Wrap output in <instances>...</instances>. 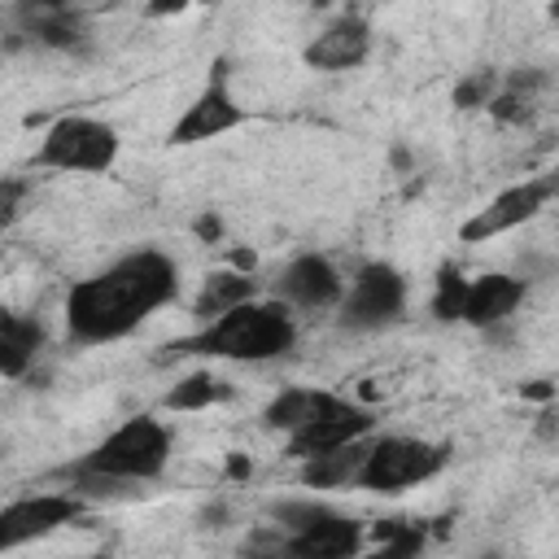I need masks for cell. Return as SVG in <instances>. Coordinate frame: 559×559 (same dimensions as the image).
I'll return each instance as SVG.
<instances>
[{"instance_id": "1", "label": "cell", "mask_w": 559, "mask_h": 559, "mask_svg": "<svg viewBox=\"0 0 559 559\" xmlns=\"http://www.w3.org/2000/svg\"><path fill=\"white\" fill-rule=\"evenodd\" d=\"M175 297L179 262L162 249H135L66 293V332L79 345H109L131 336Z\"/></svg>"}, {"instance_id": "2", "label": "cell", "mask_w": 559, "mask_h": 559, "mask_svg": "<svg viewBox=\"0 0 559 559\" xmlns=\"http://www.w3.org/2000/svg\"><path fill=\"white\" fill-rule=\"evenodd\" d=\"M297 345V314L275 297H253L210 323H201L192 336L170 345L175 354H201L223 362H271L284 358Z\"/></svg>"}, {"instance_id": "3", "label": "cell", "mask_w": 559, "mask_h": 559, "mask_svg": "<svg viewBox=\"0 0 559 559\" xmlns=\"http://www.w3.org/2000/svg\"><path fill=\"white\" fill-rule=\"evenodd\" d=\"M170 454H175L170 428L157 415H131L127 424H118L114 432H105L70 467L92 472V476H105L114 485H144V480H157L170 467Z\"/></svg>"}, {"instance_id": "4", "label": "cell", "mask_w": 559, "mask_h": 559, "mask_svg": "<svg viewBox=\"0 0 559 559\" xmlns=\"http://www.w3.org/2000/svg\"><path fill=\"white\" fill-rule=\"evenodd\" d=\"M122 153L118 131L105 118L92 114H61L57 122H48V131L35 144L31 166L39 170H61V175H105L114 170Z\"/></svg>"}, {"instance_id": "5", "label": "cell", "mask_w": 559, "mask_h": 559, "mask_svg": "<svg viewBox=\"0 0 559 559\" xmlns=\"http://www.w3.org/2000/svg\"><path fill=\"white\" fill-rule=\"evenodd\" d=\"M450 467V445L445 441H424V437H371L367 459L358 467V489L371 493H402L411 485H424Z\"/></svg>"}, {"instance_id": "6", "label": "cell", "mask_w": 559, "mask_h": 559, "mask_svg": "<svg viewBox=\"0 0 559 559\" xmlns=\"http://www.w3.org/2000/svg\"><path fill=\"white\" fill-rule=\"evenodd\" d=\"M406 275L389 262H362L354 271V280L345 284L341 293V306H336V323L349 328V332H380L389 323L402 319L406 310Z\"/></svg>"}, {"instance_id": "7", "label": "cell", "mask_w": 559, "mask_h": 559, "mask_svg": "<svg viewBox=\"0 0 559 559\" xmlns=\"http://www.w3.org/2000/svg\"><path fill=\"white\" fill-rule=\"evenodd\" d=\"M371 428H376V411L371 406L349 402L341 393H328L323 406L314 411V419L284 437V454L306 463V459L332 454V450H341V445H349L358 437H371Z\"/></svg>"}, {"instance_id": "8", "label": "cell", "mask_w": 559, "mask_h": 559, "mask_svg": "<svg viewBox=\"0 0 559 559\" xmlns=\"http://www.w3.org/2000/svg\"><path fill=\"white\" fill-rule=\"evenodd\" d=\"M550 197H555V179H550V175L511 183V188H502L493 201H485V205L459 227V240H463V245H485V240H493V236H507V231L533 223V218L550 205Z\"/></svg>"}, {"instance_id": "9", "label": "cell", "mask_w": 559, "mask_h": 559, "mask_svg": "<svg viewBox=\"0 0 559 559\" xmlns=\"http://www.w3.org/2000/svg\"><path fill=\"white\" fill-rule=\"evenodd\" d=\"M87 502L74 498L70 489L66 493H26V498H13L0 507V555L17 550V546H31L74 520H83Z\"/></svg>"}, {"instance_id": "10", "label": "cell", "mask_w": 559, "mask_h": 559, "mask_svg": "<svg viewBox=\"0 0 559 559\" xmlns=\"http://www.w3.org/2000/svg\"><path fill=\"white\" fill-rule=\"evenodd\" d=\"M236 127H245V105H236V96L227 87V61H214V79L197 92V100L183 109V118L170 127L166 140L170 144H205Z\"/></svg>"}, {"instance_id": "11", "label": "cell", "mask_w": 559, "mask_h": 559, "mask_svg": "<svg viewBox=\"0 0 559 559\" xmlns=\"http://www.w3.org/2000/svg\"><path fill=\"white\" fill-rule=\"evenodd\" d=\"M341 293H345V275L323 253H297L275 280V301H284L288 310H306V314L336 310Z\"/></svg>"}, {"instance_id": "12", "label": "cell", "mask_w": 559, "mask_h": 559, "mask_svg": "<svg viewBox=\"0 0 559 559\" xmlns=\"http://www.w3.org/2000/svg\"><path fill=\"white\" fill-rule=\"evenodd\" d=\"M367 546V524L323 507L306 528L284 533V559H354Z\"/></svg>"}, {"instance_id": "13", "label": "cell", "mask_w": 559, "mask_h": 559, "mask_svg": "<svg viewBox=\"0 0 559 559\" xmlns=\"http://www.w3.org/2000/svg\"><path fill=\"white\" fill-rule=\"evenodd\" d=\"M306 66H314V70H328V74H336V70H358L367 57H371V22L362 17V13H341V17H332L310 44H306Z\"/></svg>"}, {"instance_id": "14", "label": "cell", "mask_w": 559, "mask_h": 559, "mask_svg": "<svg viewBox=\"0 0 559 559\" xmlns=\"http://www.w3.org/2000/svg\"><path fill=\"white\" fill-rule=\"evenodd\" d=\"M524 297H528V280L507 275V271H485V275L467 280L463 306H459V323L498 328V323H507V319L520 310Z\"/></svg>"}, {"instance_id": "15", "label": "cell", "mask_w": 559, "mask_h": 559, "mask_svg": "<svg viewBox=\"0 0 559 559\" xmlns=\"http://www.w3.org/2000/svg\"><path fill=\"white\" fill-rule=\"evenodd\" d=\"M17 22H22V35L31 44H44L57 52H74L92 39L83 9H70V4H22Z\"/></svg>"}, {"instance_id": "16", "label": "cell", "mask_w": 559, "mask_h": 559, "mask_svg": "<svg viewBox=\"0 0 559 559\" xmlns=\"http://www.w3.org/2000/svg\"><path fill=\"white\" fill-rule=\"evenodd\" d=\"M44 341H48V332H44V323L35 314L0 306V376L4 380H22L35 367Z\"/></svg>"}, {"instance_id": "17", "label": "cell", "mask_w": 559, "mask_h": 559, "mask_svg": "<svg viewBox=\"0 0 559 559\" xmlns=\"http://www.w3.org/2000/svg\"><path fill=\"white\" fill-rule=\"evenodd\" d=\"M253 297H258V280L253 275L231 271V266H218V271L205 275V284H201V293L192 301V319L197 323H210V319H218V314H227V310H236V306H245Z\"/></svg>"}, {"instance_id": "18", "label": "cell", "mask_w": 559, "mask_h": 559, "mask_svg": "<svg viewBox=\"0 0 559 559\" xmlns=\"http://www.w3.org/2000/svg\"><path fill=\"white\" fill-rule=\"evenodd\" d=\"M550 83V74L542 66H515L511 74H502L498 83V96L489 100V114L498 122H524L537 105V92Z\"/></svg>"}, {"instance_id": "19", "label": "cell", "mask_w": 559, "mask_h": 559, "mask_svg": "<svg viewBox=\"0 0 559 559\" xmlns=\"http://www.w3.org/2000/svg\"><path fill=\"white\" fill-rule=\"evenodd\" d=\"M367 445H371V437H358V441H349V445H341L332 454L306 459L301 463V485H310V489H349L358 480V467L367 459Z\"/></svg>"}, {"instance_id": "20", "label": "cell", "mask_w": 559, "mask_h": 559, "mask_svg": "<svg viewBox=\"0 0 559 559\" xmlns=\"http://www.w3.org/2000/svg\"><path fill=\"white\" fill-rule=\"evenodd\" d=\"M231 384L223 380V376H214L210 367H197V371H188L183 380H175V389L162 397V406L166 411H175V415H188V411H210V406H218V402H231Z\"/></svg>"}, {"instance_id": "21", "label": "cell", "mask_w": 559, "mask_h": 559, "mask_svg": "<svg viewBox=\"0 0 559 559\" xmlns=\"http://www.w3.org/2000/svg\"><path fill=\"white\" fill-rule=\"evenodd\" d=\"M332 389H310V384H293V389H280L271 402H266V411H262V424L271 428V432H297L301 424H310L314 419V411L323 406V397H328Z\"/></svg>"}, {"instance_id": "22", "label": "cell", "mask_w": 559, "mask_h": 559, "mask_svg": "<svg viewBox=\"0 0 559 559\" xmlns=\"http://www.w3.org/2000/svg\"><path fill=\"white\" fill-rule=\"evenodd\" d=\"M376 542L371 550H358L354 559H415L428 542V528L424 524H402V520H389V528L380 524L376 528Z\"/></svg>"}, {"instance_id": "23", "label": "cell", "mask_w": 559, "mask_h": 559, "mask_svg": "<svg viewBox=\"0 0 559 559\" xmlns=\"http://www.w3.org/2000/svg\"><path fill=\"white\" fill-rule=\"evenodd\" d=\"M498 83H502V70H493V66L467 70V74L454 83L450 100H454L459 109H489V100L498 96Z\"/></svg>"}, {"instance_id": "24", "label": "cell", "mask_w": 559, "mask_h": 559, "mask_svg": "<svg viewBox=\"0 0 559 559\" xmlns=\"http://www.w3.org/2000/svg\"><path fill=\"white\" fill-rule=\"evenodd\" d=\"M463 288H467V275H463L454 262H441V271H437V288H432V314H437L441 323H459Z\"/></svg>"}, {"instance_id": "25", "label": "cell", "mask_w": 559, "mask_h": 559, "mask_svg": "<svg viewBox=\"0 0 559 559\" xmlns=\"http://www.w3.org/2000/svg\"><path fill=\"white\" fill-rule=\"evenodd\" d=\"M236 559H284V533H280L275 524L253 528V533L245 537V546H240Z\"/></svg>"}, {"instance_id": "26", "label": "cell", "mask_w": 559, "mask_h": 559, "mask_svg": "<svg viewBox=\"0 0 559 559\" xmlns=\"http://www.w3.org/2000/svg\"><path fill=\"white\" fill-rule=\"evenodd\" d=\"M22 201H26V179H0V231L17 223Z\"/></svg>"}, {"instance_id": "27", "label": "cell", "mask_w": 559, "mask_h": 559, "mask_svg": "<svg viewBox=\"0 0 559 559\" xmlns=\"http://www.w3.org/2000/svg\"><path fill=\"white\" fill-rule=\"evenodd\" d=\"M520 393H524V397H533V402H546V406L555 402V384H550V380H528Z\"/></svg>"}, {"instance_id": "28", "label": "cell", "mask_w": 559, "mask_h": 559, "mask_svg": "<svg viewBox=\"0 0 559 559\" xmlns=\"http://www.w3.org/2000/svg\"><path fill=\"white\" fill-rule=\"evenodd\" d=\"M197 236H201V240H218V236H223L218 214H201V218H197Z\"/></svg>"}, {"instance_id": "29", "label": "cell", "mask_w": 559, "mask_h": 559, "mask_svg": "<svg viewBox=\"0 0 559 559\" xmlns=\"http://www.w3.org/2000/svg\"><path fill=\"white\" fill-rule=\"evenodd\" d=\"M227 476H249V459H240V454H231V463H227Z\"/></svg>"}, {"instance_id": "30", "label": "cell", "mask_w": 559, "mask_h": 559, "mask_svg": "<svg viewBox=\"0 0 559 559\" xmlns=\"http://www.w3.org/2000/svg\"><path fill=\"white\" fill-rule=\"evenodd\" d=\"M92 559H109V555H92Z\"/></svg>"}]
</instances>
